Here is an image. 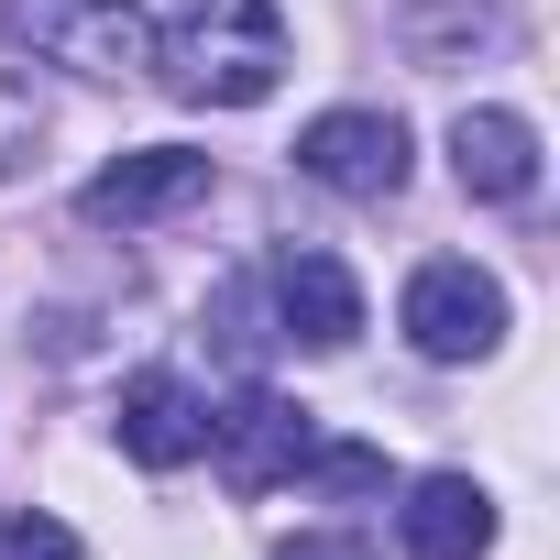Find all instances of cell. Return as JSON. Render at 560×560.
Here are the masks:
<instances>
[{
    "instance_id": "obj_1",
    "label": "cell",
    "mask_w": 560,
    "mask_h": 560,
    "mask_svg": "<svg viewBox=\"0 0 560 560\" xmlns=\"http://www.w3.org/2000/svg\"><path fill=\"white\" fill-rule=\"evenodd\" d=\"M187 110H253L287 78V12L275 0H176L143 56Z\"/></svg>"
},
{
    "instance_id": "obj_2",
    "label": "cell",
    "mask_w": 560,
    "mask_h": 560,
    "mask_svg": "<svg viewBox=\"0 0 560 560\" xmlns=\"http://www.w3.org/2000/svg\"><path fill=\"white\" fill-rule=\"evenodd\" d=\"M407 341H418V363H483L494 341H505V287L483 264H462V253H440V264H418L407 275Z\"/></svg>"
},
{
    "instance_id": "obj_3",
    "label": "cell",
    "mask_w": 560,
    "mask_h": 560,
    "mask_svg": "<svg viewBox=\"0 0 560 560\" xmlns=\"http://www.w3.org/2000/svg\"><path fill=\"white\" fill-rule=\"evenodd\" d=\"M12 23L45 67H78V78H132L154 56V23L132 0H12Z\"/></svg>"
},
{
    "instance_id": "obj_4",
    "label": "cell",
    "mask_w": 560,
    "mask_h": 560,
    "mask_svg": "<svg viewBox=\"0 0 560 560\" xmlns=\"http://www.w3.org/2000/svg\"><path fill=\"white\" fill-rule=\"evenodd\" d=\"M319 451V429H308V407H287V396H231V407H209V462H220V483L231 494H275L298 462Z\"/></svg>"
},
{
    "instance_id": "obj_5",
    "label": "cell",
    "mask_w": 560,
    "mask_h": 560,
    "mask_svg": "<svg viewBox=\"0 0 560 560\" xmlns=\"http://www.w3.org/2000/svg\"><path fill=\"white\" fill-rule=\"evenodd\" d=\"M298 176H319L330 198H396L407 187V121L396 110H319L298 132Z\"/></svg>"
},
{
    "instance_id": "obj_6",
    "label": "cell",
    "mask_w": 560,
    "mask_h": 560,
    "mask_svg": "<svg viewBox=\"0 0 560 560\" xmlns=\"http://www.w3.org/2000/svg\"><path fill=\"white\" fill-rule=\"evenodd\" d=\"M198 198H209V154L143 143V154H121V165H100V176L78 187V220H89V231H143V220L198 209Z\"/></svg>"
},
{
    "instance_id": "obj_7",
    "label": "cell",
    "mask_w": 560,
    "mask_h": 560,
    "mask_svg": "<svg viewBox=\"0 0 560 560\" xmlns=\"http://www.w3.org/2000/svg\"><path fill=\"white\" fill-rule=\"evenodd\" d=\"M275 319H287V341L298 352H352V330H363V287L341 275V253H275Z\"/></svg>"
},
{
    "instance_id": "obj_8",
    "label": "cell",
    "mask_w": 560,
    "mask_h": 560,
    "mask_svg": "<svg viewBox=\"0 0 560 560\" xmlns=\"http://www.w3.org/2000/svg\"><path fill=\"white\" fill-rule=\"evenodd\" d=\"M396 538H407V560H483L494 549V494L472 472H418Z\"/></svg>"
},
{
    "instance_id": "obj_9",
    "label": "cell",
    "mask_w": 560,
    "mask_h": 560,
    "mask_svg": "<svg viewBox=\"0 0 560 560\" xmlns=\"http://www.w3.org/2000/svg\"><path fill=\"white\" fill-rule=\"evenodd\" d=\"M121 451H132L143 472L198 462V451H209V407H198V385H187V374H132V385H121Z\"/></svg>"
},
{
    "instance_id": "obj_10",
    "label": "cell",
    "mask_w": 560,
    "mask_h": 560,
    "mask_svg": "<svg viewBox=\"0 0 560 560\" xmlns=\"http://www.w3.org/2000/svg\"><path fill=\"white\" fill-rule=\"evenodd\" d=\"M451 165H462V187L494 198V209L538 198V132H527L516 110H462V121H451Z\"/></svg>"
},
{
    "instance_id": "obj_11",
    "label": "cell",
    "mask_w": 560,
    "mask_h": 560,
    "mask_svg": "<svg viewBox=\"0 0 560 560\" xmlns=\"http://www.w3.org/2000/svg\"><path fill=\"white\" fill-rule=\"evenodd\" d=\"M319 494H385V451H363V440H330V451H308L298 462Z\"/></svg>"
},
{
    "instance_id": "obj_12",
    "label": "cell",
    "mask_w": 560,
    "mask_h": 560,
    "mask_svg": "<svg viewBox=\"0 0 560 560\" xmlns=\"http://www.w3.org/2000/svg\"><path fill=\"white\" fill-rule=\"evenodd\" d=\"M34 143H45V110H34V89H23L12 67H0V176H23Z\"/></svg>"
},
{
    "instance_id": "obj_13",
    "label": "cell",
    "mask_w": 560,
    "mask_h": 560,
    "mask_svg": "<svg viewBox=\"0 0 560 560\" xmlns=\"http://www.w3.org/2000/svg\"><path fill=\"white\" fill-rule=\"evenodd\" d=\"M0 560H78V538H67L56 516H34V505H12V516H0Z\"/></svg>"
},
{
    "instance_id": "obj_14",
    "label": "cell",
    "mask_w": 560,
    "mask_h": 560,
    "mask_svg": "<svg viewBox=\"0 0 560 560\" xmlns=\"http://www.w3.org/2000/svg\"><path fill=\"white\" fill-rule=\"evenodd\" d=\"M275 560H374V549H363V538H287Z\"/></svg>"
}]
</instances>
